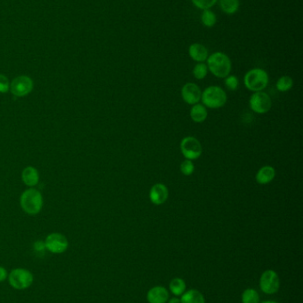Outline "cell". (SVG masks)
<instances>
[{
	"mask_svg": "<svg viewBox=\"0 0 303 303\" xmlns=\"http://www.w3.org/2000/svg\"><path fill=\"white\" fill-rule=\"evenodd\" d=\"M20 205L26 214L34 216L42 210L44 205L42 193L35 188H28L21 193Z\"/></svg>",
	"mask_w": 303,
	"mask_h": 303,
	"instance_id": "cell-1",
	"label": "cell"
},
{
	"mask_svg": "<svg viewBox=\"0 0 303 303\" xmlns=\"http://www.w3.org/2000/svg\"><path fill=\"white\" fill-rule=\"evenodd\" d=\"M207 110L204 105H193L191 110V118L193 122L197 123L204 122L207 118Z\"/></svg>",
	"mask_w": 303,
	"mask_h": 303,
	"instance_id": "cell-18",
	"label": "cell"
},
{
	"mask_svg": "<svg viewBox=\"0 0 303 303\" xmlns=\"http://www.w3.org/2000/svg\"><path fill=\"white\" fill-rule=\"evenodd\" d=\"M201 21L205 27L211 28L216 24L217 18L213 11L206 9V10H203V13L201 14Z\"/></svg>",
	"mask_w": 303,
	"mask_h": 303,
	"instance_id": "cell-22",
	"label": "cell"
},
{
	"mask_svg": "<svg viewBox=\"0 0 303 303\" xmlns=\"http://www.w3.org/2000/svg\"><path fill=\"white\" fill-rule=\"evenodd\" d=\"M260 288L261 292L271 295L279 292L280 288V279L279 276L273 270L265 271L260 279Z\"/></svg>",
	"mask_w": 303,
	"mask_h": 303,
	"instance_id": "cell-6",
	"label": "cell"
},
{
	"mask_svg": "<svg viewBox=\"0 0 303 303\" xmlns=\"http://www.w3.org/2000/svg\"><path fill=\"white\" fill-rule=\"evenodd\" d=\"M21 179L25 185L29 187H34L39 184V173L36 167L28 166L21 172Z\"/></svg>",
	"mask_w": 303,
	"mask_h": 303,
	"instance_id": "cell-14",
	"label": "cell"
},
{
	"mask_svg": "<svg viewBox=\"0 0 303 303\" xmlns=\"http://www.w3.org/2000/svg\"><path fill=\"white\" fill-rule=\"evenodd\" d=\"M8 283L14 289L26 290L32 286L34 276L27 268H16L8 274Z\"/></svg>",
	"mask_w": 303,
	"mask_h": 303,
	"instance_id": "cell-4",
	"label": "cell"
},
{
	"mask_svg": "<svg viewBox=\"0 0 303 303\" xmlns=\"http://www.w3.org/2000/svg\"><path fill=\"white\" fill-rule=\"evenodd\" d=\"M208 68L204 63H198L193 69V76L196 79L202 80L207 76Z\"/></svg>",
	"mask_w": 303,
	"mask_h": 303,
	"instance_id": "cell-24",
	"label": "cell"
},
{
	"mask_svg": "<svg viewBox=\"0 0 303 303\" xmlns=\"http://www.w3.org/2000/svg\"><path fill=\"white\" fill-rule=\"evenodd\" d=\"M180 303H205L204 295L196 289L185 291L180 295Z\"/></svg>",
	"mask_w": 303,
	"mask_h": 303,
	"instance_id": "cell-17",
	"label": "cell"
},
{
	"mask_svg": "<svg viewBox=\"0 0 303 303\" xmlns=\"http://www.w3.org/2000/svg\"><path fill=\"white\" fill-rule=\"evenodd\" d=\"M201 90L193 83H188L181 89V98L189 105L198 104L201 100Z\"/></svg>",
	"mask_w": 303,
	"mask_h": 303,
	"instance_id": "cell-11",
	"label": "cell"
},
{
	"mask_svg": "<svg viewBox=\"0 0 303 303\" xmlns=\"http://www.w3.org/2000/svg\"><path fill=\"white\" fill-rule=\"evenodd\" d=\"M249 106L251 109L256 114H266L271 108V98L264 91H257L251 96Z\"/></svg>",
	"mask_w": 303,
	"mask_h": 303,
	"instance_id": "cell-9",
	"label": "cell"
},
{
	"mask_svg": "<svg viewBox=\"0 0 303 303\" xmlns=\"http://www.w3.org/2000/svg\"><path fill=\"white\" fill-rule=\"evenodd\" d=\"M167 303H180V300L177 297H173L171 299L169 298V300H167Z\"/></svg>",
	"mask_w": 303,
	"mask_h": 303,
	"instance_id": "cell-31",
	"label": "cell"
},
{
	"mask_svg": "<svg viewBox=\"0 0 303 303\" xmlns=\"http://www.w3.org/2000/svg\"><path fill=\"white\" fill-rule=\"evenodd\" d=\"M293 79L288 76H284V77H280L278 80L277 84H276V87L278 89V91L285 92V91L291 90L293 88Z\"/></svg>",
	"mask_w": 303,
	"mask_h": 303,
	"instance_id": "cell-23",
	"label": "cell"
},
{
	"mask_svg": "<svg viewBox=\"0 0 303 303\" xmlns=\"http://www.w3.org/2000/svg\"><path fill=\"white\" fill-rule=\"evenodd\" d=\"M206 66L215 77L226 78L231 71V60L229 56L223 52H215L208 56Z\"/></svg>",
	"mask_w": 303,
	"mask_h": 303,
	"instance_id": "cell-2",
	"label": "cell"
},
{
	"mask_svg": "<svg viewBox=\"0 0 303 303\" xmlns=\"http://www.w3.org/2000/svg\"><path fill=\"white\" fill-rule=\"evenodd\" d=\"M260 303H279L278 301H275V300H264V301H262V302Z\"/></svg>",
	"mask_w": 303,
	"mask_h": 303,
	"instance_id": "cell-32",
	"label": "cell"
},
{
	"mask_svg": "<svg viewBox=\"0 0 303 303\" xmlns=\"http://www.w3.org/2000/svg\"><path fill=\"white\" fill-rule=\"evenodd\" d=\"M7 278H8V272H7V268L3 266H0V283L6 281Z\"/></svg>",
	"mask_w": 303,
	"mask_h": 303,
	"instance_id": "cell-30",
	"label": "cell"
},
{
	"mask_svg": "<svg viewBox=\"0 0 303 303\" xmlns=\"http://www.w3.org/2000/svg\"><path fill=\"white\" fill-rule=\"evenodd\" d=\"M168 199V189L164 184H156L149 190V199L154 205H162Z\"/></svg>",
	"mask_w": 303,
	"mask_h": 303,
	"instance_id": "cell-12",
	"label": "cell"
},
{
	"mask_svg": "<svg viewBox=\"0 0 303 303\" xmlns=\"http://www.w3.org/2000/svg\"><path fill=\"white\" fill-rule=\"evenodd\" d=\"M169 290L174 296H180L186 291V283L180 278H175L171 280Z\"/></svg>",
	"mask_w": 303,
	"mask_h": 303,
	"instance_id": "cell-19",
	"label": "cell"
},
{
	"mask_svg": "<svg viewBox=\"0 0 303 303\" xmlns=\"http://www.w3.org/2000/svg\"><path fill=\"white\" fill-rule=\"evenodd\" d=\"M189 54L191 59L197 62H204L208 58V50L205 46L201 44L195 43L192 44L189 48Z\"/></svg>",
	"mask_w": 303,
	"mask_h": 303,
	"instance_id": "cell-15",
	"label": "cell"
},
{
	"mask_svg": "<svg viewBox=\"0 0 303 303\" xmlns=\"http://www.w3.org/2000/svg\"><path fill=\"white\" fill-rule=\"evenodd\" d=\"M203 105L211 109L222 108L227 102V95L223 89L219 86H210L201 95Z\"/></svg>",
	"mask_w": 303,
	"mask_h": 303,
	"instance_id": "cell-5",
	"label": "cell"
},
{
	"mask_svg": "<svg viewBox=\"0 0 303 303\" xmlns=\"http://www.w3.org/2000/svg\"><path fill=\"white\" fill-rule=\"evenodd\" d=\"M45 245L47 251L54 254H64L69 248V241L64 234L53 232L47 235L45 240Z\"/></svg>",
	"mask_w": 303,
	"mask_h": 303,
	"instance_id": "cell-8",
	"label": "cell"
},
{
	"mask_svg": "<svg viewBox=\"0 0 303 303\" xmlns=\"http://www.w3.org/2000/svg\"><path fill=\"white\" fill-rule=\"evenodd\" d=\"M224 84L229 91H236L238 87V79L236 76H228L226 77Z\"/></svg>",
	"mask_w": 303,
	"mask_h": 303,
	"instance_id": "cell-27",
	"label": "cell"
},
{
	"mask_svg": "<svg viewBox=\"0 0 303 303\" xmlns=\"http://www.w3.org/2000/svg\"><path fill=\"white\" fill-rule=\"evenodd\" d=\"M10 91V82L8 77L0 74V93H7Z\"/></svg>",
	"mask_w": 303,
	"mask_h": 303,
	"instance_id": "cell-28",
	"label": "cell"
},
{
	"mask_svg": "<svg viewBox=\"0 0 303 303\" xmlns=\"http://www.w3.org/2000/svg\"><path fill=\"white\" fill-rule=\"evenodd\" d=\"M169 300L168 290L164 286H154L148 290L147 300L148 303H167Z\"/></svg>",
	"mask_w": 303,
	"mask_h": 303,
	"instance_id": "cell-13",
	"label": "cell"
},
{
	"mask_svg": "<svg viewBox=\"0 0 303 303\" xmlns=\"http://www.w3.org/2000/svg\"><path fill=\"white\" fill-rule=\"evenodd\" d=\"M220 7L225 14H236L239 9V0H220Z\"/></svg>",
	"mask_w": 303,
	"mask_h": 303,
	"instance_id": "cell-20",
	"label": "cell"
},
{
	"mask_svg": "<svg viewBox=\"0 0 303 303\" xmlns=\"http://www.w3.org/2000/svg\"><path fill=\"white\" fill-rule=\"evenodd\" d=\"M180 172L184 175V176H191L194 173L195 166L194 163L192 162V160H186L183 161V163L180 164Z\"/></svg>",
	"mask_w": 303,
	"mask_h": 303,
	"instance_id": "cell-25",
	"label": "cell"
},
{
	"mask_svg": "<svg viewBox=\"0 0 303 303\" xmlns=\"http://www.w3.org/2000/svg\"><path fill=\"white\" fill-rule=\"evenodd\" d=\"M33 249H34V251L37 252V253H43V252H45V250H46L45 241H36L34 245H33Z\"/></svg>",
	"mask_w": 303,
	"mask_h": 303,
	"instance_id": "cell-29",
	"label": "cell"
},
{
	"mask_svg": "<svg viewBox=\"0 0 303 303\" xmlns=\"http://www.w3.org/2000/svg\"><path fill=\"white\" fill-rule=\"evenodd\" d=\"M180 152L187 160H197L201 156L203 147L199 140L194 137H186L181 140Z\"/></svg>",
	"mask_w": 303,
	"mask_h": 303,
	"instance_id": "cell-7",
	"label": "cell"
},
{
	"mask_svg": "<svg viewBox=\"0 0 303 303\" xmlns=\"http://www.w3.org/2000/svg\"><path fill=\"white\" fill-rule=\"evenodd\" d=\"M275 177L276 171L274 167L272 166H263L258 171L255 179L260 185H267L273 181Z\"/></svg>",
	"mask_w": 303,
	"mask_h": 303,
	"instance_id": "cell-16",
	"label": "cell"
},
{
	"mask_svg": "<svg viewBox=\"0 0 303 303\" xmlns=\"http://www.w3.org/2000/svg\"><path fill=\"white\" fill-rule=\"evenodd\" d=\"M191 1L194 4L195 7L202 10H206L214 7L218 0H191Z\"/></svg>",
	"mask_w": 303,
	"mask_h": 303,
	"instance_id": "cell-26",
	"label": "cell"
},
{
	"mask_svg": "<svg viewBox=\"0 0 303 303\" xmlns=\"http://www.w3.org/2000/svg\"><path fill=\"white\" fill-rule=\"evenodd\" d=\"M260 295L256 290L247 288L242 293V303H260Z\"/></svg>",
	"mask_w": 303,
	"mask_h": 303,
	"instance_id": "cell-21",
	"label": "cell"
},
{
	"mask_svg": "<svg viewBox=\"0 0 303 303\" xmlns=\"http://www.w3.org/2000/svg\"><path fill=\"white\" fill-rule=\"evenodd\" d=\"M244 84L249 91H262L268 86V73L261 69L249 70L244 77Z\"/></svg>",
	"mask_w": 303,
	"mask_h": 303,
	"instance_id": "cell-3",
	"label": "cell"
},
{
	"mask_svg": "<svg viewBox=\"0 0 303 303\" xmlns=\"http://www.w3.org/2000/svg\"><path fill=\"white\" fill-rule=\"evenodd\" d=\"M33 80L28 76H19L11 82L10 91L15 97H25L33 90Z\"/></svg>",
	"mask_w": 303,
	"mask_h": 303,
	"instance_id": "cell-10",
	"label": "cell"
}]
</instances>
